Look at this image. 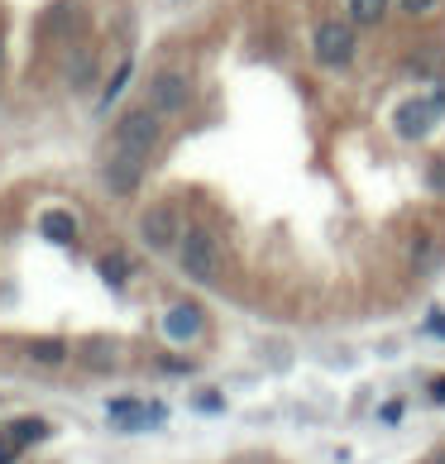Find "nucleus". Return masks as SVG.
I'll return each instance as SVG.
<instances>
[{
	"label": "nucleus",
	"mask_w": 445,
	"mask_h": 464,
	"mask_svg": "<svg viewBox=\"0 0 445 464\" xmlns=\"http://www.w3.org/2000/svg\"><path fill=\"white\" fill-rule=\"evenodd\" d=\"M178 259H182V268H187V278H197V283H216V278H220V268H226L220 239H216L207 226H197V230H187V235H182Z\"/></svg>",
	"instance_id": "nucleus-1"
},
{
	"label": "nucleus",
	"mask_w": 445,
	"mask_h": 464,
	"mask_svg": "<svg viewBox=\"0 0 445 464\" xmlns=\"http://www.w3.org/2000/svg\"><path fill=\"white\" fill-rule=\"evenodd\" d=\"M159 140H163V115L159 111H130L115 125V149L140 153V159H149V153L159 149Z\"/></svg>",
	"instance_id": "nucleus-2"
},
{
	"label": "nucleus",
	"mask_w": 445,
	"mask_h": 464,
	"mask_svg": "<svg viewBox=\"0 0 445 464\" xmlns=\"http://www.w3.org/2000/svg\"><path fill=\"white\" fill-rule=\"evenodd\" d=\"M182 216H178V206H168V201H159V206H149V211L140 216V239L149 249H173V245H182Z\"/></svg>",
	"instance_id": "nucleus-3"
},
{
	"label": "nucleus",
	"mask_w": 445,
	"mask_h": 464,
	"mask_svg": "<svg viewBox=\"0 0 445 464\" xmlns=\"http://www.w3.org/2000/svg\"><path fill=\"white\" fill-rule=\"evenodd\" d=\"M316 58L326 67H345L354 58V24L345 20H326L316 29Z\"/></svg>",
	"instance_id": "nucleus-4"
},
{
	"label": "nucleus",
	"mask_w": 445,
	"mask_h": 464,
	"mask_svg": "<svg viewBox=\"0 0 445 464\" xmlns=\"http://www.w3.org/2000/svg\"><path fill=\"white\" fill-rule=\"evenodd\" d=\"M187 101H192V82H187L182 72H159L149 82V111L178 115V111H187Z\"/></svg>",
	"instance_id": "nucleus-5"
},
{
	"label": "nucleus",
	"mask_w": 445,
	"mask_h": 464,
	"mask_svg": "<svg viewBox=\"0 0 445 464\" xmlns=\"http://www.w3.org/2000/svg\"><path fill=\"white\" fill-rule=\"evenodd\" d=\"M436 106H431V96H412V101H402L398 106V115H392V125H398V134L402 140H421L426 130L436 125Z\"/></svg>",
	"instance_id": "nucleus-6"
},
{
	"label": "nucleus",
	"mask_w": 445,
	"mask_h": 464,
	"mask_svg": "<svg viewBox=\"0 0 445 464\" xmlns=\"http://www.w3.org/2000/svg\"><path fill=\"white\" fill-rule=\"evenodd\" d=\"M140 178H144V159H140V153L115 149L111 159H106V187H111L115 197H130L134 187H140Z\"/></svg>",
	"instance_id": "nucleus-7"
},
{
	"label": "nucleus",
	"mask_w": 445,
	"mask_h": 464,
	"mask_svg": "<svg viewBox=\"0 0 445 464\" xmlns=\"http://www.w3.org/2000/svg\"><path fill=\"white\" fill-rule=\"evenodd\" d=\"M201 325H207V321H201V306H192V302H178V306H168V312H163V335L178 340V345L197 340Z\"/></svg>",
	"instance_id": "nucleus-8"
},
{
	"label": "nucleus",
	"mask_w": 445,
	"mask_h": 464,
	"mask_svg": "<svg viewBox=\"0 0 445 464\" xmlns=\"http://www.w3.org/2000/svg\"><path fill=\"white\" fill-rule=\"evenodd\" d=\"M440 259H445V249H440V239H436V235H412V245H407V268H412L417 278L436 273Z\"/></svg>",
	"instance_id": "nucleus-9"
},
{
	"label": "nucleus",
	"mask_w": 445,
	"mask_h": 464,
	"mask_svg": "<svg viewBox=\"0 0 445 464\" xmlns=\"http://www.w3.org/2000/svg\"><path fill=\"white\" fill-rule=\"evenodd\" d=\"M111 417L125 421V431H144V426H159V421H163V407H140V402L115 398V402H111Z\"/></svg>",
	"instance_id": "nucleus-10"
},
{
	"label": "nucleus",
	"mask_w": 445,
	"mask_h": 464,
	"mask_svg": "<svg viewBox=\"0 0 445 464\" xmlns=\"http://www.w3.org/2000/svg\"><path fill=\"white\" fill-rule=\"evenodd\" d=\"M48 431H53L48 421H39V417H20V421H10V426H5V440L15 445V450H24V445L48 440Z\"/></svg>",
	"instance_id": "nucleus-11"
},
{
	"label": "nucleus",
	"mask_w": 445,
	"mask_h": 464,
	"mask_svg": "<svg viewBox=\"0 0 445 464\" xmlns=\"http://www.w3.org/2000/svg\"><path fill=\"white\" fill-rule=\"evenodd\" d=\"M44 235L58 239V245H73V239H77V220L67 216V211H48L44 216Z\"/></svg>",
	"instance_id": "nucleus-12"
},
{
	"label": "nucleus",
	"mask_w": 445,
	"mask_h": 464,
	"mask_svg": "<svg viewBox=\"0 0 445 464\" xmlns=\"http://www.w3.org/2000/svg\"><path fill=\"white\" fill-rule=\"evenodd\" d=\"M388 14V0H350V20L354 24H379Z\"/></svg>",
	"instance_id": "nucleus-13"
},
{
	"label": "nucleus",
	"mask_w": 445,
	"mask_h": 464,
	"mask_svg": "<svg viewBox=\"0 0 445 464\" xmlns=\"http://www.w3.org/2000/svg\"><path fill=\"white\" fill-rule=\"evenodd\" d=\"M101 278H106V287H125V278H130L125 254H101Z\"/></svg>",
	"instance_id": "nucleus-14"
},
{
	"label": "nucleus",
	"mask_w": 445,
	"mask_h": 464,
	"mask_svg": "<svg viewBox=\"0 0 445 464\" xmlns=\"http://www.w3.org/2000/svg\"><path fill=\"white\" fill-rule=\"evenodd\" d=\"M29 350H34V359H39V364H53V369L67 359V345H63V340H34Z\"/></svg>",
	"instance_id": "nucleus-15"
},
{
	"label": "nucleus",
	"mask_w": 445,
	"mask_h": 464,
	"mask_svg": "<svg viewBox=\"0 0 445 464\" xmlns=\"http://www.w3.org/2000/svg\"><path fill=\"white\" fill-rule=\"evenodd\" d=\"M73 87H92V77H96V53H77L73 58Z\"/></svg>",
	"instance_id": "nucleus-16"
},
{
	"label": "nucleus",
	"mask_w": 445,
	"mask_h": 464,
	"mask_svg": "<svg viewBox=\"0 0 445 464\" xmlns=\"http://www.w3.org/2000/svg\"><path fill=\"white\" fill-rule=\"evenodd\" d=\"M125 87H130V63H120V67H115V77H111V87L101 92V106H115V96L125 92Z\"/></svg>",
	"instance_id": "nucleus-17"
},
{
	"label": "nucleus",
	"mask_w": 445,
	"mask_h": 464,
	"mask_svg": "<svg viewBox=\"0 0 445 464\" xmlns=\"http://www.w3.org/2000/svg\"><path fill=\"white\" fill-rule=\"evenodd\" d=\"M48 24H53L58 34H73V29H77V5H58V14H53Z\"/></svg>",
	"instance_id": "nucleus-18"
},
{
	"label": "nucleus",
	"mask_w": 445,
	"mask_h": 464,
	"mask_svg": "<svg viewBox=\"0 0 445 464\" xmlns=\"http://www.w3.org/2000/svg\"><path fill=\"white\" fill-rule=\"evenodd\" d=\"M426 187L445 197V159H431V168H426Z\"/></svg>",
	"instance_id": "nucleus-19"
},
{
	"label": "nucleus",
	"mask_w": 445,
	"mask_h": 464,
	"mask_svg": "<svg viewBox=\"0 0 445 464\" xmlns=\"http://www.w3.org/2000/svg\"><path fill=\"white\" fill-rule=\"evenodd\" d=\"M440 67V53H417L412 58V72H436Z\"/></svg>",
	"instance_id": "nucleus-20"
},
{
	"label": "nucleus",
	"mask_w": 445,
	"mask_h": 464,
	"mask_svg": "<svg viewBox=\"0 0 445 464\" xmlns=\"http://www.w3.org/2000/svg\"><path fill=\"white\" fill-rule=\"evenodd\" d=\"M436 5H440V0H402V10H407V14H431Z\"/></svg>",
	"instance_id": "nucleus-21"
},
{
	"label": "nucleus",
	"mask_w": 445,
	"mask_h": 464,
	"mask_svg": "<svg viewBox=\"0 0 445 464\" xmlns=\"http://www.w3.org/2000/svg\"><path fill=\"white\" fill-rule=\"evenodd\" d=\"M15 455H20V450H15L10 440H0V464H15Z\"/></svg>",
	"instance_id": "nucleus-22"
},
{
	"label": "nucleus",
	"mask_w": 445,
	"mask_h": 464,
	"mask_svg": "<svg viewBox=\"0 0 445 464\" xmlns=\"http://www.w3.org/2000/svg\"><path fill=\"white\" fill-rule=\"evenodd\" d=\"M383 421H402V402H388L383 407Z\"/></svg>",
	"instance_id": "nucleus-23"
},
{
	"label": "nucleus",
	"mask_w": 445,
	"mask_h": 464,
	"mask_svg": "<svg viewBox=\"0 0 445 464\" xmlns=\"http://www.w3.org/2000/svg\"><path fill=\"white\" fill-rule=\"evenodd\" d=\"M426 331H431V335H445V312H440V316H431V321H426Z\"/></svg>",
	"instance_id": "nucleus-24"
},
{
	"label": "nucleus",
	"mask_w": 445,
	"mask_h": 464,
	"mask_svg": "<svg viewBox=\"0 0 445 464\" xmlns=\"http://www.w3.org/2000/svg\"><path fill=\"white\" fill-rule=\"evenodd\" d=\"M431 106H436V115H445V82L436 87V96H431Z\"/></svg>",
	"instance_id": "nucleus-25"
},
{
	"label": "nucleus",
	"mask_w": 445,
	"mask_h": 464,
	"mask_svg": "<svg viewBox=\"0 0 445 464\" xmlns=\"http://www.w3.org/2000/svg\"><path fill=\"white\" fill-rule=\"evenodd\" d=\"M431 398H436V402H445V378H440V383L431 388Z\"/></svg>",
	"instance_id": "nucleus-26"
},
{
	"label": "nucleus",
	"mask_w": 445,
	"mask_h": 464,
	"mask_svg": "<svg viewBox=\"0 0 445 464\" xmlns=\"http://www.w3.org/2000/svg\"><path fill=\"white\" fill-rule=\"evenodd\" d=\"M431 464H445V450H436V459H431Z\"/></svg>",
	"instance_id": "nucleus-27"
}]
</instances>
